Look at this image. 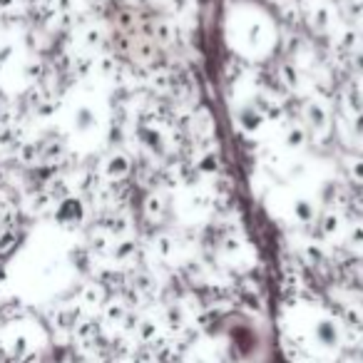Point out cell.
Masks as SVG:
<instances>
[{
	"mask_svg": "<svg viewBox=\"0 0 363 363\" xmlns=\"http://www.w3.org/2000/svg\"><path fill=\"white\" fill-rule=\"evenodd\" d=\"M341 43H343V47H346V50H351L353 43H356V35H353V33H343V40H341Z\"/></svg>",
	"mask_w": 363,
	"mask_h": 363,
	"instance_id": "2e32d148",
	"label": "cell"
},
{
	"mask_svg": "<svg viewBox=\"0 0 363 363\" xmlns=\"http://www.w3.org/2000/svg\"><path fill=\"white\" fill-rule=\"evenodd\" d=\"M17 232H13V229H3L0 232V254H10L13 249L17 246Z\"/></svg>",
	"mask_w": 363,
	"mask_h": 363,
	"instance_id": "8992f818",
	"label": "cell"
},
{
	"mask_svg": "<svg viewBox=\"0 0 363 363\" xmlns=\"http://www.w3.org/2000/svg\"><path fill=\"white\" fill-rule=\"evenodd\" d=\"M145 214L152 221H159V216H162V197L159 194H147L145 197Z\"/></svg>",
	"mask_w": 363,
	"mask_h": 363,
	"instance_id": "277c9868",
	"label": "cell"
},
{
	"mask_svg": "<svg viewBox=\"0 0 363 363\" xmlns=\"http://www.w3.org/2000/svg\"><path fill=\"white\" fill-rule=\"evenodd\" d=\"M286 145H289V147L306 145V130H304V127H291V130L286 132Z\"/></svg>",
	"mask_w": 363,
	"mask_h": 363,
	"instance_id": "ba28073f",
	"label": "cell"
},
{
	"mask_svg": "<svg viewBox=\"0 0 363 363\" xmlns=\"http://www.w3.org/2000/svg\"><path fill=\"white\" fill-rule=\"evenodd\" d=\"M135 251H137V244L132 239H122V242L114 246V256H117V259H130V256H135Z\"/></svg>",
	"mask_w": 363,
	"mask_h": 363,
	"instance_id": "9c48e42d",
	"label": "cell"
},
{
	"mask_svg": "<svg viewBox=\"0 0 363 363\" xmlns=\"http://www.w3.org/2000/svg\"><path fill=\"white\" fill-rule=\"evenodd\" d=\"M356 130H358V132H361V135H363V112L358 114V119H356Z\"/></svg>",
	"mask_w": 363,
	"mask_h": 363,
	"instance_id": "ac0fdd59",
	"label": "cell"
},
{
	"mask_svg": "<svg viewBox=\"0 0 363 363\" xmlns=\"http://www.w3.org/2000/svg\"><path fill=\"white\" fill-rule=\"evenodd\" d=\"M261 122H264V114H261L259 110H246V112L242 114V125H244L249 132L259 130V127H261Z\"/></svg>",
	"mask_w": 363,
	"mask_h": 363,
	"instance_id": "52a82bcc",
	"label": "cell"
},
{
	"mask_svg": "<svg viewBox=\"0 0 363 363\" xmlns=\"http://www.w3.org/2000/svg\"><path fill=\"white\" fill-rule=\"evenodd\" d=\"M348 242H351L353 246L363 244V227H361V224H358V227H353V229H351V237H348Z\"/></svg>",
	"mask_w": 363,
	"mask_h": 363,
	"instance_id": "9a60e30c",
	"label": "cell"
},
{
	"mask_svg": "<svg viewBox=\"0 0 363 363\" xmlns=\"http://www.w3.org/2000/svg\"><path fill=\"white\" fill-rule=\"evenodd\" d=\"M339 227H341L339 214H334V212H329V214L321 216V232H324V234H334Z\"/></svg>",
	"mask_w": 363,
	"mask_h": 363,
	"instance_id": "8fae6325",
	"label": "cell"
},
{
	"mask_svg": "<svg viewBox=\"0 0 363 363\" xmlns=\"http://www.w3.org/2000/svg\"><path fill=\"white\" fill-rule=\"evenodd\" d=\"M92 122H95V119H92V112H90V110H80V119H77V125L82 127V130H85V127H90Z\"/></svg>",
	"mask_w": 363,
	"mask_h": 363,
	"instance_id": "5bb4252c",
	"label": "cell"
},
{
	"mask_svg": "<svg viewBox=\"0 0 363 363\" xmlns=\"http://www.w3.org/2000/svg\"><path fill=\"white\" fill-rule=\"evenodd\" d=\"M80 219H82V205L73 197L63 199L60 207H57V221H63V224H80Z\"/></svg>",
	"mask_w": 363,
	"mask_h": 363,
	"instance_id": "6da1fadb",
	"label": "cell"
},
{
	"mask_svg": "<svg viewBox=\"0 0 363 363\" xmlns=\"http://www.w3.org/2000/svg\"><path fill=\"white\" fill-rule=\"evenodd\" d=\"M318 334H321V339H324L326 343H336V341H339V331H336V326L331 324V321H321V324H318Z\"/></svg>",
	"mask_w": 363,
	"mask_h": 363,
	"instance_id": "30bf717a",
	"label": "cell"
},
{
	"mask_svg": "<svg viewBox=\"0 0 363 363\" xmlns=\"http://www.w3.org/2000/svg\"><path fill=\"white\" fill-rule=\"evenodd\" d=\"M130 157H125V154H114V157L108 159V165H105V175L110 177V179H125L127 175H130Z\"/></svg>",
	"mask_w": 363,
	"mask_h": 363,
	"instance_id": "7a4b0ae2",
	"label": "cell"
},
{
	"mask_svg": "<svg viewBox=\"0 0 363 363\" xmlns=\"http://www.w3.org/2000/svg\"><path fill=\"white\" fill-rule=\"evenodd\" d=\"M306 117H309V127H313L316 132H321L326 127V122H329V114H326V110L321 108L318 103H309L306 108Z\"/></svg>",
	"mask_w": 363,
	"mask_h": 363,
	"instance_id": "3957f363",
	"label": "cell"
},
{
	"mask_svg": "<svg viewBox=\"0 0 363 363\" xmlns=\"http://www.w3.org/2000/svg\"><path fill=\"white\" fill-rule=\"evenodd\" d=\"M296 216H299L301 221H311L313 216V207L309 205V202H304V199H299V202H296Z\"/></svg>",
	"mask_w": 363,
	"mask_h": 363,
	"instance_id": "4fadbf2b",
	"label": "cell"
},
{
	"mask_svg": "<svg viewBox=\"0 0 363 363\" xmlns=\"http://www.w3.org/2000/svg\"><path fill=\"white\" fill-rule=\"evenodd\" d=\"M353 63H356V70H358V73H363V55H356V57H353Z\"/></svg>",
	"mask_w": 363,
	"mask_h": 363,
	"instance_id": "e0dca14e",
	"label": "cell"
},
{
	"mask_svg": "<svg viewBox=\"0 0 363 363\" xmlns=\"http://www.w3.org/2000/svg\"><path fill=\"white\" fill-rule=\"evenodd\" d=\"M103 299H105V291H103V286H87L85 291H82V304L85 306H100L103 304Z\"/></svg>",
	"mask_w": 363,
	"mask_h": 363,
	"instance_id": "5b68a950",
	"label": "cell"
},
{
	"mask_svg": "<svg viewBox=\"0 0 363 363\" xmlns=\"http://www.w3.org/2000/svg\"><path fill=\"white\" fill-rule=\"evenodd\" d=\"M346 167H348V175L353 177L356 182H363V157H351L346 159Z\"/></svg>",
	"mask_w": 363,
	"mask_h": 363,
	"instance_id": "7c38bea8",
	"label": "cell"
}]
</instances>
